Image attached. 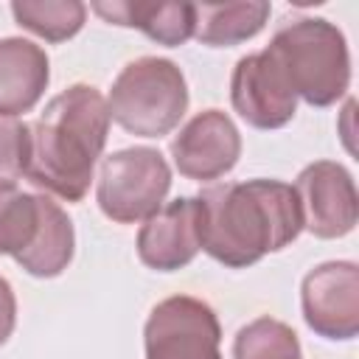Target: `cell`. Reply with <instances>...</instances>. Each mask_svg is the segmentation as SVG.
I'll return each mask as SVG.
<instances>
[{
  "label": "cell",
  "instance_id": "obj_1",
  "mask_svg": "<svg viewBox=\"0 0 359 359\" xmlns=\"http://www.w3.org/2000/svg\"><path fill=\"white\" fill-rule=\"evenodd\" d=\"M196 199L202 250L230 269L258 264L289 247L303 230L297 194L280 180L219 182Z\"/></svg>",
  "mask_w": 359,
  "mask_h": 359
},
{
  "label": "cell",
  "instance_id": "obj_2",
  "mask_svg": "<svg viewBox=\"0 0 359 359\" xmlns=\"http://www.w3.org/2000/svg\"><path fill=\"white\" fill-rule=\"evenodd\" d=\"M107 98L90 84L53 95L31 126L28 180L50 196L81 202L109 135Z\"/></svg>",
  "mask_w": 359,
  "mask_h": 359
},
{
  "label": "cell",
  "instance_id": "obj_3",
  "mask_svg": "<svg viewBox=\"0 0 359 359\" xmlns=\"http://www.w3.org/2000/svg\"><path fill=\"white\" fill-rule=\"evenodd\" d=\"M292 93L311 107L337 104L351 84V56L342 31L323 17H300L283 25L264 48Z\"/></svg>",
  "mask_w": 359,
  "mask_h": 359
},
{
  "label": "cell",
  "instance_id": "obj_4",
  "mask_svg": "<svg viewBox=\"0 0 359 359\" xmlns=\"http://www.w3.org/2000/svg\"><path fill=\"white\" fill-rule=\"evenodd\" d=\"M107 109L109 118L129 135L163 137L180 126L188 109L185 76L171 59L140 56L112 81Z\"/></svg>",
  "mask_w": 359,
  "mask_h": 359
},
{
  "label": "cell",
  "instance_id": "obj_5",
  "mask_svg": "<svg viewBox=\"0 0 359 359\" xmlns=\"http://www.w3.org/2000/svg\"><path fill=\"white\" fill-rule=\"evenodd\" d=\"M171 188V168L157 149L132 146L104 157L95 185L101 213L118 224H135L154 216Z\"/></svg>",
  "mask_w": 359,
  "mask_h": 359
},
{
  "label": "cell",
  "instance_id": "obj_6",
  "mask_svg": "<svg viewBox=\"0 0 359 359\" xmlns=\"http://www.w3.org/2000/svg\"><path fill=\"white\" fill-rule=\"evenodd\" d=\"M222 328L216 311L191 294L160 300L146 320V359H222Z\"/></svg>",
  "mask_w": 359,
  "mask_h": 359
},
{
  "label": "cell",
  "instance_id": "obj_7",
  "mask_svg": "<svg viewBox=\"0 0 359 359\" xmlns=\"http://www.w3.org/2000/svg\"><path fill=\"white\" fill-rule=\"evenodd\" d=\"M300 306L317 337L353 339L359 334V266L353 261L317 264L303 278Z\"/></svg>",
  "mask_w": 359,
  "mask_h": 359
},
{
  "label": "cell",
  "instance_id": "obj_8",
  "mask_svg": "<svg viewBox=\"0 0 359 359\" xmlns=\"http://www.w3.org/2000/svg\"><path fill=\"white\" fill-rule=\"evenodd\" d=\"M294 194L303 213V230L317 238H342L356 227L359 196L353 177L334 160L309 163L297 180Z\"/></svg>",
  "mask_w": 359,
  "mask_h": 359
},
{
  "label": "cell",
  "instance_id": "obj_9",
  "mask_svg": "<svg viewBox=\"0 0 359 359\" xmlns=\"http://www.w3.org/2000/svg\"><path fill=\"white\" fill-rule=\"evenodd\" d=\"M233 109L255 129H280L297 112V95L266 50L247 53L230 76Z\"/></svg>",
  "mask_w": 359,
  "mask_h": 359
},
{
  "label": "cell",
  "instance_id": "obj_10",
  "mask_svg": "<svg viewBox=\"0 0 359 359\" xmlns=\"http://www.w3.org/2000/svg\"><path fill=\"white\" fill-rule=\"evenodd\" d=\"M171 157L182 177L213 182L236 168L241 157V135L227 112L205 109L194 115L171 140Z\"/></svg>",
  "mask_w": 359,
  "mask_h": 359
},
{
  "label": "cell",
  "instance_id": "obj_11",
  "mask_svg": "<svg viewBox=\"0 0 359 359\" xmlns=\"http://www.w3.org/2000/svg\"><path fill=\"white\" fill-rule=\"evenodd\" d=\"M202 250L199 241V199L180 196L163 205L137 233V258L157 272H174L188 266L196 252Z\"/></svg>",
  "mask_w": 359,
  "mask_h": 359
},
{
  "label": "cell",
  "instance_id": "obj_12",
  "mask_svg": "<svg viewBox=\"0 0 359 359\" xmlns=\"http://www.w3.org/2000/svg\"><path fill=\"white\" fill-rule=\"evenodd\" d=\"M50 81L48 53L22 36L0 39V118L31 112Z\"/></svg>",
  "mask_w": 359,
  "mask_h": 359
},
{
  "label": "cell",
  "instance_id": "obj_13",
  "mask_svg": "<svg viewBox=\"0 0 359 359\" xmlns=\"http://www.w3.org/2000/svg\"><path fill=\"white\" fill-rule=\"evenodd\" d=\"M93 11L123 28H137L149 39L180 48L194 36V3H93Z\"/></svg>",
  "mask_w": 359,
  "mask_h": 359
},
{
  "label": "cell",
  "instance_id": "obj_14",
  "mask_svg": "<svg viewBox=\"0 0 359 359\" xmlns=\"http://www.w3.org/2000/svg\"><path fill=\"white\" fill-rule=\"evenodd\" d=\"M272 6L264 0L194 3V39L208 48H230L252 39L269 20Z\"/></svg>",
  "mask_w": 359,
  "mask_h": 359
},
{
  "label": "cell",
  "instance_id": "obj_15",
  "mask_svg": "<svg viewBox=\"0 0 359 359\" xmlns=\"http://www.w3.org/2000/svg\"><path fill=\"white\" fill-rule=\"evenodd\" d=\"M73 250H76L73 222L50 196H45L39 230H36L31 247L22 255H17L14 261L34 278H56L73 261Z\"/></svg>",
  "mask_w": 359,
  "mask_h": 359
},
{
  "label": "cell",
  "instance_id": "obj_16",
  "mask_svg": "<svg viewBox=\"0 0 359 359\" xmlns=\"http://www.w3.org/2000/svg\"><path fill=\"white\" fill-rule=\"evenodd\" d=\"M11 14L20 28L48 42H65L81 31L87 6L79 0H14Z\"/></svg>",
  "mask_w": 359,
  "mask_h": 359
},
{
  "label": "cell",
  "instance_id": "obj_17",
  "mask_svg": "<svg viewBox=\"0 0 359 359\" xmlns=\"http://www.w3.org/2000/svg\"><path fill=\"white\" fill-rule=\"evenodd\" d=\"M45 194H25L17 185H0V255H22L42 222Z\"/></svg>",
  "mask_w": 359,
  "mask_h": 359
},
{
  "label": "cell",
  "instance_id": "obj_18",
  "mask_svg": "<svg viewBox=\"0 0 359 359\" xmlns=\"http://www.w3.org/2000/svg\"><path fill=\"white\" fill-rule=\"evenodd\" d=\"M233 359H300V342L286 323L258 317L238 328L233 339Z\"/></svg>",
  "mask_w": 359,
  "mask_h": 359
},
{
  "label": "cell",
  "instance_id": "obj_19",
  "mask_svg": "<svg viewBox=\"0 0 359 359\" xmlns=\"http://www.w3.org/2000/svg\"><path fill=\"white\" fill-rule=\"evenodd\" d=\"M31 163V126L20 118H0V185H17Z\"/></svg>",
  "mask_w": 359,
  "mask_h": 359
},
{
  "label": "cell",
  "instance_id": "obj_20",
  "mask_svg": "<svg viewBox=\"0 0 359 359\" xmlns=\"http://www.w3.org/2000/svg\"><path fill=\"white\" fill-rule=\"evenodd\" d=\"M14 323H17V297H14L11 283L0 275V345L11 337Z\"/></svg>",
  "mask_w": 359,
  "mask_h": 359
}]
</instances>
